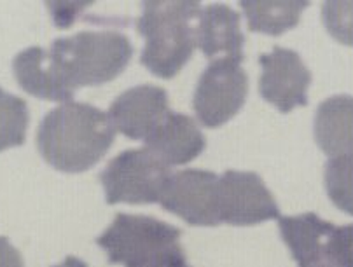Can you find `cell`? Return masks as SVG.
Returning a JSON list of instances; mask_svg holds the SVG:
<instances>
[{"label": "cell", "instance_id": "7402d4cb", "mask_svg": "<svg viewBox=\"0 0 353 267\" xmlns=\"http://www.w3.org/2000/svg\"><path fill=\"white\" fill-rule=\"evenodd\" d=\"M54 267H88V266L83 262V260L75 259V257H67L63 262L58 264V266H54Z\"/></svg>", "mask_w": 353, "mask_h": 267}, {"label": "cell", "instance_id": "8992f818", "mask_svg": "<svg viewBox=\"0 0 353 267\" xmlns=\"http://www.w3.org/2000/svg\"><path fill=\"white\" fill-rule=\"evenodd\" d=\"M248 77L240 60H214L201 74L192 98L198 120L205 128H219L245 105Z\"/></svg>", "mask_w": 353, "mask_h": 267}, {"label": "cell", "instance_id": "5b68a950", "mask_svg": "<svg viewBox=\"0 0 353 267\" xmlns=\"http://www.w3.org/2000/svg\"><path fill=\"white\" fill-rule=\"evenodd\" d=\"M172 171L152 152L128 149L112 159L100 173L109 204L159 203Z\"/></svg>", "mask_w": 353, "mask_h": 267}, {"label": "cell", "instance_id": "9a60e30c", "mask_svg": "<svg viewBox=\"0 0 353 267\" xmlns=\"http://www.w3.org/2000/svg\"><path fill=\"white\" fill-rule=\"evenodd\" d=\"M279 227L299 267L325 266L323 245L336 229L334 224L325 222L315 213H303L297 217H280Z\"/></svg>", "mask_w": 353, "mask_h": 267}, {"label": "cell", "instance_id": "5bb4252c", "mask_svg": "<svg viewBox=\"0 0 353 267\" xmlns=\"http://www.w3.org/2000/svg\"><path fill=\"white\" fill-rule=\"evenodd\" d=\"M313 133L329 158L353 156V96L336 94L323 100L316 109Z\"/></svg>", "mask_w": 353, "mask_h": 267}, {"label": "cell", "instance_id": "277c9868", "mask_svg": "<svg viewBox=\"0 0 353 267\" xmlns=\"http://www.w3.org/2000/svg\"><path fill=\"white\" fill-rule=\"evenodd\" d=\"M70 89L100 86L116 79L128 67L133 45L124 34L114 30H84L57 39L49 50Z\"/></svg>", "mask_w": 353, "mask_h": 267}, {"label": "cell", "instance_id": "6da1fadb", "mask_svg": "<svg viewBox=\"0 0 353 267\" xmlns=\"http://www.w3.org/2000/svg\"><path fill=\"white\" fill-rule=\"evenodd\" d=\"M116 138L109 114L90 103L68 102L46 114L37 131V149L58 171L83 173L97 164Z\"/></svg>", "mask_w": 353, "mask_h": 267}, {"label": "cell", "instance_id": "44dd1931", "mask_svg": "<svg viewBox=\"0 0 353 267\" xmlns=\"http://www.w3.org/2000/svg\"><path fill=\"white\" fill-rule=\"evenodd\" d=\"M0 267H25L19 252L4 236H0Z\"/></svg>", "mask_w": 353, "mask_h": 267}, {"label": "cell", "instance_id": "7c38bea8", "mask_svg": "<svg viewBox=\"0 0 353 267\" xmlns=\"http://www.w3.org/2000/svg\"><path fill=\"white\" fill-rule=\"evenodd\" d=\"M12 72L19 87L32 96L60 103H68L74 98L75 91L65 83L51 53L42 47L34 45L16 54Z\"/></svg>", "mask_w": 353, "mask_h": 267}, {"label": "cell", "instance_id": "52a82bcc", "mask_svg": "<svg viewBox=\"0 0 353 267\" xmlns=\"http://www.w3.org/2000/svg\"><path fill=\"white\" fill-rule=\"evenodd\" d=\"M219 222L230 226H256L280 218L279 204L263 178L254 171L228 169L217 182Z\"/></svg>", "mask_w": 353, "mask_h": 267}, {"label": "cell", "instance_id": "cb8c5ba5", "mask_svg": "<svg viewBox=\"0 0 353 267\" xmlns=\"http://www.w3.org/2000/svg\"><path fill=\"white\" fill-rule=\"evenodd\" d=\"M313 267H327V266H313Z\"/></svg>", "mask_w": 353, "mask_h": 267}, {"label": "cell", "instance_id": "9c48e42d", "mask_svg": "<svg viewBox=\"0 0 353 267\" xmlns=\"http://www.w3.org/2000/svg\"><path fill=\"white\" fill-rule=\"evenodd\" d=\"M263 74L259 79L261 96L287 114L296 107L308 105V87L312 72L292 50L274 45L273 51L259 58Z\"/></svg>", "mask_w": 353, "mask_h": 267}, {"label": "cell", "instance_id": "4fadbf2b", "mask_svg": "<svg viewBox=\"0 0 353 267\" xmlns=\"http://www.w3.org/2000/svg\"><path fill=\"white\" fill-rule=\"evenodd\" d=\"M196 42L208 60L233 58L243 61L245 35L240 28V14L224 4L208 6L199 16Z\"/></svg>", "mask_w": 353, "mask_h": 267}, {"label": "cell", "instance_id": "ffe728a7", "mask_svg": "<svg viewBox=\"0 0 353 267\" xmlns=\"http://www.w3.org/2000/svg\"><path fill=\"white\" fill-rule=\"evenodd\" d=\"M327 267H353V224L336 227L323 245Z\"/></svg>", "mask_w": 353, "mask_h": 267}, {"label": "cell", "instance_id": "7a4b0ae2", "mask_svg": "<svg viewBox=\"0 0 353 267\" xmlns=\"http://www.w3.org/2000/svg\"><path fill=\"white\" fill-rule=\"evenodd\" d=\"M196 0H149L142 4L137 30L145 37L143 67L161 79H172L192 56L201 16Z\"/></svg>", "mask_w": 353, "mask_h": 267}, {"label": "cell", "instance_id": "8fae6325", "mask_svg": "<svg viewBox=\"0 0 353 267\" xmlns=\"http://www.w3.org/2000/svg\"><path fill=\"white\" fill-rule=\"evenodd\" d=\"M207 147V140L194 119L170 110L145 138V149L168 168L194 161Z\"/></svg>", "mask_w": 353, "mask_h": 267}, {"label": "cell", "instance_id": "3957f363", "mask_svg": "<svg viewBox=\"0 0 353 267\" xmlns=\"http://www.w3.org/2000/svg\"><path fill=\"white\" fill-rule=\"evenodd\" d=\"M110 264L124 267H170L185 264L181 229L145 215L117 213L97 239Z\"/></svg>", "mask_w": 353, "mask_h": 267}, {"label": "cell", "instance_id": "ba28073f", "mask_svg": "<svg viewBox=\"0 0 353 267\" xmlns=\"http://www.w3.org/2000/svg\"><path fill=\"white\" fill-rule=\"evenodd\" d=\"M219 177L207 169H182L170 175L159 204L191 226H219Z\"/></svg>", "mask_w": 353, "mask_h": 267}, {"label": "cell", "instance_id": "30bf717a", "mask_svg": "<svg viewBox=\"0 0 353 267\" xmlns=\"http://www.w3.org/2000/svg\"><path fill=\"white\" fill-rule=\"evenodd\" d=\"M170 112L168 94L154 84H140L121 93L109 117L116 131L130 140H145Z\"/></svg>", "mask_w": 353, "mask_h": 267}, {"label": "cell", "instance_id": "2e32d148", "mask_svg": "<svg viewBox=\"0 0 353 267\" xmlns=\"http://www.w3.org/2000/svg\"><path fill=\"white\" fill-rule=\"evenodd\" d=\"M310 2L299 0H241L240 8L247 16L250 32L280 35L299 23L301 12Z\"/></svg>", "mask_w": 353, "mask_h": 267}, {"label": "cell", "instance_id": "d6986e66", "mask_svg": "<svg viewBox=\"0 0 353 267\" xmlns=\"http://www.w3.org/2000/svg\"><path fill=\"white\" fill-rule=\"evenodd\" d=\"M322 23L336 41L345 45H353V0L323 2Z\"/></svg>", "mask_w": 353, "mask_h": 267}, {"label": "cell", "instance_id": "603a6c76", "mask_svg": "<svg viewBox=\"0 0 353 267\" xmlns=\"http://www.w3.org/2000/svg\"><path fill=\"white\" fill-rule=\"evenodd\" d=\"M170 267H189L188 264H176V266H170Z\"/></svg>", "mask_w": 353, "mask_h": 267}, {"label": "cell", "instance_id": "e0dca14e", "mask_svg": "<svg viewBox=\"0 0 353 267\" xmlns=\"http://www.w3.org/2000/svg\"><path fill=\"white\" fill-rule=\"evenodd\" d=\"M28 120L27 102L0 87V152L25 143Z\"/></svg>", "mask_w": 353, "mask_h": 267}, {"label": "cell", "instance_id": "ac0fdd59", "mask_svg": "<svg viewBox=\"0 0 353 267\" xmlns=\"http://www.w3.org/2000/svg\"><path fill=\"white\" fill-rule=\"evenodd\" d=\"M323 182L332 203L353 217V156L329 159L323 168Z\"/></svg>", "mask_w": 353, "mask_h": 267}]
</instances>
